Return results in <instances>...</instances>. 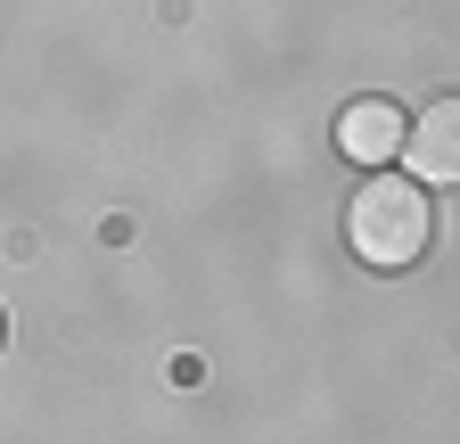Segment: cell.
I'll use <instances>...</instances> for the list:
<instances>
[{"label":"cell","instance_id":"1","mask_svg":"<svg viewBox=\"0 0 460 444\" xmlns=\"http://www.w3.org/2000/svg\"><path fill=\"white\" fill-rule=\"evenodd\" d=\"M345 239L370 271H411L436 239V198L420 182H362L345 206Z\"/></svg>","mask_w":460,"mask_h":444},{"label":"cell","instance_id":"2","mask_svg":"<svg viewBox=\"0 0 460 444\" xmlns=\"http://www.w3.org/2000/svg\"><path fill=\"white\" fill-rule=\"evenodd\" d=\"M402 132H411V124H402L394 99H354L345 124H337V148L354 156V164H394L402 156Z\"/></svg>","mask_w":460,"mask_h":444},{"label":"cell","instance_id":"3","mask_svg":"<svg viewBox=\"0 0 460 444\" xmlns=\"http://www.w3.org/2000/svg\"><path fill=\"white\" fill-rule=\"evenodd\" d=\"M402 148H411V164H420V190L452 182L460 173V99H436L420 116V132H402Z\"/></svg>","mask_w":460,"mask_h":444}]
</instances>
